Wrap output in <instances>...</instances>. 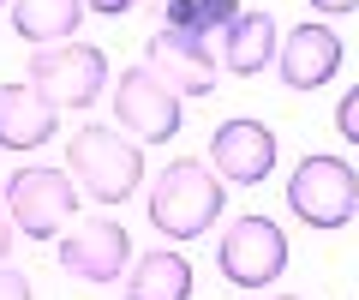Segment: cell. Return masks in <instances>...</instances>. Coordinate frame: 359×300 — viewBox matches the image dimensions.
Returning <instances> with one entry per match:
<instances>
[{
  "label": "cell",
  "instance_id": "6da1fadb",
  "mask_svg": "<svg viewBox=\"0 0 359 300\" xmlns=\"http://www.w3.org/2000/svg\"><path fill=\"white\" fill-rule=\"evenodd\" d=\"M150 228L156 235H168V240H198V235H210L222 222V210H228V186L210 174V162H198V157H180V162H168L162 174H156V186H150Z\"/></svg>",
  "mask_w": 359,
  "mask_h": 300
},
{
  "label": "cell",
  "instance_id": "7a4b0ae2",
  "mask_svg": "<svg viewBox=\"0 0 359 300\" xmlns=\"http://www.w3.org/2000/svg\"><path fill=\"white\" fill-rule=\"evenodd\" d=\"M66 174L90 204H126L144 186V150L114 126H78L66 138Z\"/></svg>",
  "mask_w": 359,
  "mask_h": 300
},
{
  "label": "cell",
  "instance_id": "3957f363",
  "mask_svg": "<svg viewBox=\"0 0 359 300\" xmlns=\"http://www.w3.org/2000/svg\"><path fill=\"white\" fill-rule=\"evenodd\" d=\"M25 84L54 108V115H78V108H96L108 84V54L96 42H54L36 48L25 66Z\"/></svg>",
  "mask_w": 359,
  "mask_h": 300
},
{
  "label": "cell",
  "instance_id": "277c9868",
  "mask_svg": "<svg viewBox=\"0 0 359 300\" xmlns=\"http://www.w3.org/2000/svg\"><path fill=\"white\" fill-rule=\"evenodd\" d=\"M287 210L318 235L347 228L359 216V169L347 157H299L294 181H287Z\"/></svg>",
  "mask_w": 359,
  "mask_h": 300
},
{
  "label": "cell",
  "instance_id": "5b68a950",
  "mask_svg": "<svg viewBox=\"0 0 359 300\" xmlns=\"http://www.w3.org/2000/svg\"><path fill=\"white\" fill-rule=\"evenodd\" d=\"M6 222H13L25 240H54L66 228V222L78 216V186L66 169H42V162H30V169H13L6 174Z\"/></svg>",
  "mask_w": 359,
  "mask_h": 300
},
{
  "label": "cell",
  "instance_id": "8992f818",
  "mask_svg": "<svg viewBox=\"0 0 359 300\" xmlns=\"http://www.w3.org/2000/svg\"><path fill=\"white\" fill-rule=\"evenodd\" d=\"M54 259H60V270L72 276V282L108 288V282H120L126 264H132V235H126V222H114V216H72Z\"/></svg>",
  "mask_w": 359,
  "mask_h": 300
},
{
  "label": "cell",
  "instance_id": "52a82bcc",
  "mask_svg": "<svg viewBox=\"0 0 359 300\" xmlns=\"http://www.w3.org/2000/svg\"><path fill=\"white\" fill-rule=\"evenodd\" d=\"M216 270L228 276L233 288H269L282 282L287 270V235L276 216H240L222 228V247H216Z\"/></svg>",
  "mask_w": 359,
  "mask_h": 300
},
{
  "label": "cell",
  "instance_id": "ba28073f",
  "mask_svg": "<svg viewBox=\"0 0 359 300\" xmlns=\"http://www.w3.org/2000/svg\"><path fill=\"white\" fill-rule=\"evenodd\" d=\"M114 120L144 144H168L180 132V120H186V108H180V96L138 60V66H126L114 79Z\"/></svg>",
  "mask_w": 359,
  "mask_h": 300
},
{
  "label": "cell",
  "instance_id": "9c48e42d",
  "mask_svg": "<svg viewBox=\"0 0 359 300\" xmlns=\"http://www.w3.org/2000/svg\"><path fill=\"white\" fill-rule=\"evenodd\" d=\"M144 66H150L174 96H210V91H216V79H222L216 42L192 37V30H174V25H162L150 42H144Z\"/></svg>",
  "mask_w": 359,
  "mask_h": 300
},
{
  "label": "cell",
  "instance_id": "30bf717a",
  "mask_svg": "<svg viewBox=\"0 0 359 300\" xmlns=\"http://www.w3.org/2000/svg\"><path fill=\"white\" fill-rule=\"evenodd\" d=\"M210 174H216L222 186H257L276 174V132L264 126V120L252 115H233L222 120L216 132H210Z\"/></svg>",
  "mask_w": 359,
  "mask_h": 300
},
{
  "label": "cell",
  "instance_id": "8fae6325",
  "mask_svg": "<svg viewBox=\"0 0 359 300\" xmlns=\"http://www.w3.org/2000/svg\"><path fill=\"white\" fill-rule=\"evenodd\" d=\"M341 60H347V48L335 37V25H323V18H306L276 42V72H282L287 91H323L341 72Z\"/></svg>",
  "mask_w": 359,
  "mask_h": 300
},
{
  "label": "cell",
  "instance_id": "7c38bea8",
  "mask_svg": "<svg viewBox=\"0 0 359 300\" xmlns=\"http://www.w3.org/2000/svg\"><path fill=\"white\" fill-rule=\"evenodd\" d=\"M276 42H282L276 18L257 13V6H245L228 30H216V66L233 72V79H257L264 66H276Z\"/></svg>",
  "mask_w": 359,
  "mask_h": 300
},
{
  "label": "cell",
  "instance_id": "4fadbf2b",
  "mask_svg": "<svg viewBox=\"0 0 359 300\" xmlns=\"http://www.w3.org/2000/svg\"><path fill=\"white\" fill-rule=\"evenodd\" d=\"M54 126H60V115L30 84H0V150H13V157L18 150H42L54 138Z\"/></svg>",
  "mask_w": 359,
  "mask_h": 300
},
{
  "label": "cell",
  "instance_id": "5bb4252c",
  "mask_svg": "<svg viewBox=\"0 0 359 300\" xmlns=\"http://www.w3.org/2000/svg\"><path fill=\"white\" fill-rule=\"evenodd\" d=\"M126 300H192V264H186V252H144V259L126 264Z\"/></svg>",
  "mask_w": 359,
  "mask_h": 300
},
{
  "label": "cell",
  "instance_id": "9a60e30c",
  "mask_svg": "<svg viewBox=\"0 0 359 300\" xmlns=\"http://www.w3.org/2000/svg\"><path fill=\"white\" fill-rule=\"evenodd\" d=\"M78 25H84V0H13V30L30 48L72 42Z\"/></svg>",
  "mask_w": 359,
  "mask_h": 300
},
{
  "label": "cell",
  "instance_id": "2e32d148",
  "mask_svg": "<svg viewBox=\"0 0 359 300\" xmlns=\"http://www.w3.org/2000/svg\"><path fill=\"white\" fill-rule=\"evenodd\" d=\"M240 13H245L240 0H168V18H162V25L192 30V37H210V42H216V30H228Z\"/></svg>",
  "mask_w": 359,
  "mask_h": 300
},
{
  "label": "cell",
  "instance_id": "e0dca14e",
  "mask_svg": "<svg viewBox=\"0 0 359 300\" xmlns=\"http://www.w3.org/2000/svg\"><path fill=\"white\" fill-rule=\"evenodd\" d=\"M335 132H341V138L359 150V84L341 96V103H335Z\"/></svg>",
  "mask_w": 359,
  "mask_h": 300
},
{
  "label": "cell",
  "instance_id": "ac0fdd59",
  "mask_svg": "<svg viewBox=\"0 0 359 300\" xmlns=\"http://www.w3.org/2000/svg\"><path fill=\"white\" fill-rule=\"evenodd\" d=\"M0 300H30V276L13 270V264H0Z\"/></svg>",
  "mask_w": 359,
  "mask_h": 300
},
{
  "label": "cell",
  "instance_id": "d6986e66",
  "mask_svg": "<svg viewBox=\"0 0 359 300\" xmlns=\"http://www.w3.org/2000/svg\"><path fill=\"white\" fill-rule=\"evenodd\" d=\"M311 13H323V25L330 18H347V13H359V0H306Z\"/></svg>",
  "mask_w": 359,
  "mask_h": 300
},
{
  "label": "cell",
  "instance_id": "ffe728a7",
  "mask_svg": "<svg viewBox=\"0 0 359 300\" xmlns=\"http://www.w3.org/2000/svg\"><path fill=\"white\" fill-rule=\"evenodd\" d=\"M138 0H84V13H102V18H126Z\"/></svg>",
  "mask_w": 359,
  "mask_h": 300
},
{
  "label": "cell",
  "instance_id": "44dd1931",
  "mask_svg": "<svg viewBox=\"0 0 359 300\" xmlns=\"http://www.w3.org/2000/svg\"><path fill=\"white\" fill-rule=\"evenodd\" d=\"M13 259V222H6V210H0V264Z\"/></svg>",
  "mask_w": 359,
  "mask_h": 300
},
{
  "label": "cell",
  "instance_id": "7402d4cb",
  "mask_svg": "<svg viewBox=\"0 0 359 300\" xmlns=\"http://www.w3.org/2000/svg\"><path fill=\"white\" fill-rule=\"evenodd\" d=\"M269 300H306V294H269Z\"/></svg>",
  "mask_w": 359,
  "mask_h": 300
},
{
  "label": "cell",
  "instance_id": "603a6c76",
  "mask_svg": "<svg viewBox=\"0 0 359 300\" xmlns=\"http://www.w3.org/2000/svg\"><path fill=\"white\" fill-rule=\"evenodd\" d=\"M0 13H6V0H0Z\"/></svg>",
  "mask_w": 359,
  "mask_h": 300
}]
</instances>
